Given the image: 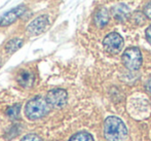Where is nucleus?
Returning <instances> with one entry per match:
<instances>
[{"mask_svg":"<svg viewBox=\"0 0 151 141\" xmlns=\"http://www.w3.org/2000/svg\"><path fill=\"white\" fill-rule=\"evenodd\" d=\"M21 141H43L41 139V137H39L36 134H28L25 137H23V139Z\"/></svg>","mask_w":151,"mask_h":141,"instance_id":"ddd939ff","label":"nucleus"},{"mask_svg":"<svg viewBox=\"0 0 151 141\" xmlns=\"http://www.w3.org/2000/svg\"><path fill=\"white\" fill-rule=\"evenodd\" d=\"M20 112H21V105L20 104H16V105L9 107L6 110V114L10 117L12 119H16L20 116Z\"/></svg>","mask_w":151,"mask_h":141,"instance_id":"f8f14e48","label":"nucleus"},{"mask_svg":"<svg viewBox=\"0 0 151 141\" xmlns=\"http://www.w3.org/2000/svg\"><path fill=\"white\" fill-rule=\"evenodd\" d=\"M145 89H146V91H147L148 93H150V94H151V77L147 80V82H146Z\"/></svg>","mask_w":151,"mask_h":141,"instance_id":"dca6fc26","label":"nucleus"},{"mask_svg":"<svg viewBox=\"0 0 151 141\" xmlns=\"http://www.w3.org/2000/svg\"><path fill=\"white\" fill-rule=\"evenodd\" d=\"M104 48L107 53L112 55H116L122 50L123 48V39L122 37L116 32L109 33L103 40Z\"/></svg>","mask_w":151,"mask_h":141,"instance_id":"39448f33","label":"nucleus"},{"mask_svg":"<svg viewBox=\"0 0 151 141\" xmlns=\"http://www.w3.org/2000/svg\"><path fill=\"white\" fill-rule=\"evenodd\" d=\"M48 106L54 109H60L67 103L68 95L64 89H52L47 93L45 97Z\"/></svg>","mask_w":151,"mask_h":141,"instance_id":"20e7f679","label":"nucleus"},{"mask_svg":"<svg viewBox=\"0 0 151 141\" xmlns=\"http://www.w3.org/2000/svg\"><path fill=\"white\" fill-rule=\"evenodd\" d=\"M144 14H145L148 19L151 20V2L145 6V8H144Z\"/></svg>","mask_w":151,"mask_h":141,"instance_id":"4468645a","label":"nucleus"},{"mask_svg":"<svg viewBox=\"0 0 151 141\" xmlns=\"http://www.w3.org/2000/svg\"><path fill=\"white\" fill-rule=\"evenodd\" d=\"M69 141H93V138L88 132H78L74 134Z\"/></svg>","mask_w":151,"mask_h":141,"instance_id":"9b49d317","label":"nucleus"},{"mask_svg":"<svg viewBox=\"0 0 151 141\" xmlns=\"http://www.w3.org/2000/svg\"><path fill=\"white\" fill-rule=\"evenodd\" d=\"M122 63L127 69L129 70H138L142 65V54L140 52V50L135 46L129 48L124 51L122 55Z\"/></svg>","mask_w":151,"mask_h":141,"instance_id":"7ed1b4c3","label":"nucleus"},{"mask_svg":"<svg viewBox=\"0 0 151 141\" xmlns=\"http://www.w3.org/2000/svg\"><path fill=\"white\" fill-rule=\"evenodd\" d=\"M27 7L24 4L18 5L17 7L10 9L9 12H5L2 17H0V27H6L12 25L18 20L20 17H22L25 14Z\"/></svg>","mask_w":151,"mask_h":141,"instance_id":"0eeeda50","label":"nucleus"},{"mask_svg":"<svg viewBox=\"0 0 151 141\" xmlns=\"http://www.w3.org/2000/svg\"><path fill=\"white\" fill-rule=\"evenodd\" d=\"M127 130L124 123L117 116H108L104 123V136L107 141H123Z\"/></svg>","mask_w":151,"mask_h":141,"instance_id":"f257e3e1","label":"nucleus"},{"mask_svg":"<svg viewBox=\"0 0 151 141\" xmlns=\"http://www.w3.org/2000/svg\"><path fill=\"white\" fill-rule=\"evenodd\" d=\"M145 35H146V38H147V41L151 44V25L148 27L147 29H146Z\"/></svg>","mask_w":151,"mask_h":141,"instance_id":"2eb2a0df","label":"nucleus"},{"mask_svg":"<svg viewBox=\"0 0 151 141\" xmlns=\"http://www.w3.org/2000/svg\"><path fill=\"white\" fill-rule=\"evenodd\" d=\"M93 22H95V24L97 25L98 27H100V28L106 26V25L108 24V22H109V12L104 7L100 8L95 14Z\"/></svg>","mask_w":151,"mask_h":141,"instance_id":"1a4fd4ad","label":"nucleus"},{"mask_svg":"<svg viewBox=\"0 0 151 141\" xmlns=\"http://www.w3.org/2000/svg\"><path fill=\"white\" fill-rule=\"evenodd\" d=\"M17 82L21 87H25V89H30L34 85L35 76L30 70H22L17 76Z\"/></svg>","mask_w":151,"mask_h":141,"instance_id":"6e6552de","label":"nucleus"},{"mask_svg":"<svg viewBox=\"0 0 151 141\" xmlns=\"http://www.w3.org/2000/svg\"><path fill=\"white\" fill-rule=\"evenodd\" d=\"M0 65H1V60H0Z\"/></svg>","mask_w":151,"mask_h":141,"instance_id":"f3484780","label":"nucleus"},{"mask_svg":"<svg viewBox=\"0 0 151 141\" xmlns=\"http://www.w3.org/2000/svg\"><path fill=\"white\" fill-rule=\"evenodd\" d=\"M48 27V17L46 14H41L34 19L32 22L29 23L27 26V32L31 36H37L39 34L43 33Z\"/></svg>","mask_w":151,"mask_h":141,"instance_id":"423d86ee","label":"nucleus"},{"mask_svg":"<svg viewBox=\"0 0 151 141\" xmlns=\"http://www.w3.org/2000/svg\"><path fill=\"white\" fill-rule=\"evenodd\" d=\"M23 43H24V41L21 38H12L5 44V52L9 55L14 54V52H17L22 48Z\"/></svg>","mask_w":151,"mask_h":141,"instance_id":"9d476101","label":"nucleus"},{"mask_svg":"<svg viewBox=\"0 0 151 141\" xmlns=\"http://www.w3.org/2000/svg\"><path fill=\"white\" fill-rule=\"evenodd\" d=\"M50 106L41 96H36L27 102L25 106V115L30 121H36L45 116L50 111Z\"/></svg>","mask_w":151,"mask_h":141,"instance_id":"f03ea898","label":"nucleus"}]
</instances>
